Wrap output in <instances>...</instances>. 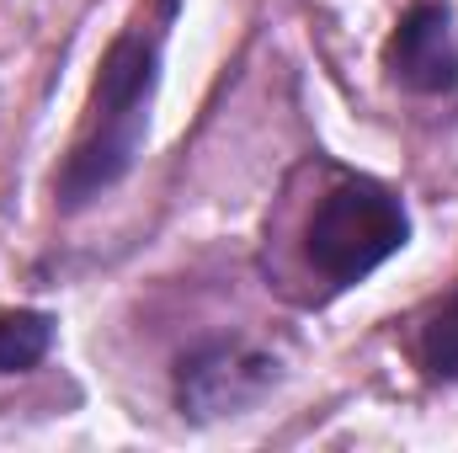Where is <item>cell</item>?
Here are the masks:
<instances>
[{
  "label": "cell",
  "instance_id": "obj_1",
  "mask_svg": "<svg viewBox=\"0 0 458 453\" xmlns=\"http://www.w3.org/2000/svg\"><path fill=\"white\" fill-rule=\"evenodd\" d=\"M155 86H160V32H123L113 38V48L102 54L97 86H91V113L81 123L64 171L54 182L59 209H86L97 203L107 187H117L149 133V107H155Z\"/></svg>",
  "mask_w": 458,
  "mask_h": 453
},
{
  "label": "cell",
  "instance_id": "obj_6",
  "mask_svg": "<svg viewBox=\"0 0 458 453\" xmlns=\"http://www.w3.org/2000/svg\"><path fill=\"white\" fill-rule=\"evenodd\" d=\"M421 368L427 379H458V288L432 310V321L421 326Z\"/></svg>",
  "mask_w": 458,
  "mask_h": 453
},
{
  "label": "cell",
  "instance_id": "obj_4",
  "mask_svg": "<svg viewBox=\"0 0 458 453\" xmlns=\"http://www.w3.org/2000/svg\"><path fill=\"white\" fill-rule=\"evenodd\" d=\"M389 75L405 86V91H421V97H443L458 91V38H454V16L443 5H416L405 11V21L394 27L389 38Z\"/></svg>",
  "mask_w": 458,
  "mask_h": 453
},
{
  "label": "cell",
  "instance_id": "obj_5",
  "mask_svg": "<svg viewBox=\"0 0 458 453\" xmlns=\"http://www.w3.org/2000/svg\"><path fill=\"white\" fill-rule=\"evenodd\" d=\"M54 321L43 310H5L0 315V373H27L48 357Z\"/></svg>",
  "mask_w": 458,
  "mask_h": 453
},
{
  "label": "cell",
  "instance_id": "obj_2",
  "mask_svg": "<svg viewBox=\"0 0 458 453\" xmlns=\"http://www.w3.org/2000/svg\"><path fill=\"white\" fill-rule=\"evenodd\" d=\"M411 240V219L400 209V198L368 176L342 182L320 198V209L310 214L304 229V256L326 283H362L368 272H378L400 245Z\"/></svg>",
  "mask_w": 458,
  "mask_h": 453
},
{
  "label": "cell",
  "instance_id": "obj_3",
  "mask_svg": "<svg viewBox=\"0 0 458 453\" xmlns=\"http://www.w3.org/2000/svg\"><path fill=\"white\" fill-rule=\"evenodd\" d=\"M272 384H277V357H267L250 341H208L187 352L176 368V400L198 422L250 411Z\"/></svg>",
  "mask_w": 458,
  "mask_h": 453
}]
</instances>
